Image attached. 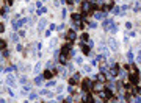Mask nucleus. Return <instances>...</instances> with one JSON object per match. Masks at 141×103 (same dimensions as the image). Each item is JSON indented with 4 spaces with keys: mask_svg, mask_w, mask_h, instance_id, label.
<instances>
[{
    "mask_svg": "<svg viewBox=\"0 0 141 103\" xmlns=\"http://www.w3.org/2000/svg\"><path fill=\"white\" fill-rule=\"evenodd\" d=\"M83 70H85V72H89V70H91V67H89V66H83Z\"/></svg>",
    "mask_w": 141,
    "mask_h": 103,
    "instance_id": "obj_34",
    "label": "nucleus"
},
{
    "mask_svg": "<svg viewBox=\"0 0 141 103\" xmlns=\"http://www.w3.org/2000/svg\"><path fill=\"white\" fill-rule=\"evenodd\" d=\"M93 84H94V83H93L89 78H83V81H82L83 91H93Z\"/></svg>",
    "mask_w": 141,
    "mask_h": 103,
    "instance_id": "obj_2",
    "label": "nucleus"
},
{
    "mask_svg": "<svg viewBox=\"0 0 141 103\" xmlns=\"http://www.w3.org/2000/svg\"><path fill=\"white\" fill-rule=\"evenodd\" d=\"M91 9H93V3L89 2V0H83L82 2V11L86 13V14H93Z\"/></svg>",
    "mask_w": 141,
    "mask_h": 103,
    "instance_id": "obj_1",
    "label": "nucleus"
},
{
    "mask_svg": "<svg viewBox=\"0 0 141 103\" xmlns=\"http://www.w3.org/2000/svg\"><path fill=\"white\" fill-rule=\"evenodd\" d=\"M6 13H8V6H3V8L0 9V14H2V16H6Z\"/></svg>",
    "mask_w": 141,
    "mask_h": 103,
    "instance_id": "obj_25",
    "label": "nucleus"
},
{
    "mask_svg": "<svg viewBox=\"0 0 141 103\" xmlns=\"http://www.w3.org/2000/svg\"><path fill=\"white\" fill-rule=\"evenodd\" d=\"M83 100H86V103H94V97H93V94H86V95H83Z\"/></svg>",
    "mask_w": 141,
    "mask_h": 103,
    "instance_id": "obj_18",
    "label": "nucleus"
},
{
    "mask_svg": "<svg viewBox=\"0 0 141 103\" xmlns=\"http://www.w3.org/2000/svg\"><path fill=\"white\" fill-rule=\"evenodd\" d=\"M70 48H72V44L70 42H68V44H64L61 47V53H64V55H68V53L70 52Z\"/></svg>",
    "mask_w": 141,
    "mask_h": 103,
    "instance_id": "obj_9",
    "label": "nucleus"
},
{
    "mask_svg": "<svg viewBox=\"0 0 141 103\" xmlns=\"http://www.w3.org/2000/svg\"><path fill=\"white\" fill-rule=\"evenodd\" d=\"M6 84H9V86H14L16 84V83H14V75H13V74L6 75Z\"/></svg>",
    "mask_w": 141,
    "mask_h": 103,
    "instance_id": "obj_11",
    "label": "nucleus"
},
{
    "mask_svg": "<svg viewBox=\"0 0 141 103\" xmlns=\"http://www.w3.org/2000/svg\"><path fill=\"white\" fill-rule=\"evenodd\" d=\"M119 9H121V8H118V6H116V8L113 9V13H115V14H119Z\"/></svg>",
    "mask_w": 141,
    "mask_h": 103,
    "instance_id": "obj_40",
    "label": "nucleus"
},
{
    "mask_svg": "<svg viewBox=\"0 0 141 103\" xmlns=\"http://www.w3.org/2000/svg\"><path fill=\"white\" fill-rule=\"evenodd\" d=\"M0 103H6L5 100H3V98H0Z\"/></svg>",
    "mask_w": 141,
    "mask_h": 103,
    "instance_id": "obj_45",
    "label": "nucleus"
},
{
    "mask_svg": "<svg viewBox=\"0 0 141 103\" xmlns=\"http://www.w3.org/2000/svg\"><path fill=\"white\" fill-rule=\"evenodd\" d=\"M66 14H68V13H66V9H63V11H61V19H64Z\"/></svg>",
    "mask_w": 141,
    "mask_h": 103,
    "instance_id": "obj_38",
    "label": "nucleus"
},
{
    "mask_svg": "<svg viewBox=\"0 0 141 103\" xmlns=\"http://www.w3.org/2000/svg\"><path fill=\"white\" fill-rule=\"evenodd\" d=\"M21 83H27V77H25V75H22V77H21Z\"/></svg>",
    "mask_w": 141,
    "mask_h": 103,
    "instance_id": "obj_37",
    "label": "nucleus"
},
{
    "mask_svg": "<svg viewBox=\"0 0 141 103\" xmlns=\"http://www.w3.org/2000/svg\"><path fill=\"white\" fill-rule=\"evenodd\" d=\"M11 41H13V42H17V41H19V36H17V34H11Z\"/></svg>",
    "mask_w": 141,
    "mask_h": 103,
    "instance_id": "obj_27",
    "label": "nucleus"
},
{
    "mask_svg": "<svg viewBox=\"0 0 141 103\" xmlns=\"http://www.w3.org/2000/svg\"><path fill=\"white\" fill-rule=\"evenodd\" d=\"M36 6H38V8H42V0H39V2H36Z\"/></svg>",
    "mask_w": 141,
    "mask_h": 103,
    "instance_id": "obj_35",
    "label": "nucleus"
},
{
    "mask_svg": "<svg viewBox=\"0 0 141 103\" xmlns=\"http://www.w3.org/2000/svg\"><path fill=\"white\" fill-rule=\"evenodd\" d=\"M99 97L103 98V100H108V98H113V94L110 89H107V91H100L99 92Z\"/></svg>",
    "mask_w": 141,
    "mask_h": 103,
    "instance_id": "obj_3",
    "label": "nucleus"
},
{
    "mask_svg": "<svg viewBox=\"0 0 141 103\" xmlns=\"http://www.w3.org/2000/svg\"><path fill=\"white\" fill-rule=\"evenodd\" d=\"M75 62H78V64H82V62H83V58H82V56H77V58H75Z\"/></svg>",
    "mask_w": 141,
    "mask_h": 103,
    "instance_id": "obj_31",
    "label": "nucleus"
},
{
    "mask_svg": "<svg viewBox=\"0 0 141 103\" xmlns=\"http://www.w3.org/2000/svg\"><path fill=\"white\" fill-rule=\"evenodd\" d=\"M100 52L103 53V56H108L110 55V48H107V47H100Z\"/></svg>",
    "mask_w": 141,
    "mask_h": 103,
    "instance_id": "obj_21",
    "label": "nucleus"
},
{
    "mask_svg": "<svg viewBox=\"0 0 141 103\" xmlns=\"http://www.w3.org/2000/svg\"><path fill=\"white\" fill-rule=\"evenodd\" d=\"M89 50H91V47L82 42V53H83V55H89Z\"/></svg>",
    "mask_w": 141,
    "mask_h": 103,
    "instance_id": "obj_15",
    "label": "nucleus"
},
{
    "mask_svg": "<svg viewBox=\"0 0 141 103\" xmlns=\"http://www.w3.org/2000/svg\"><path fill=\"white\" fill-rule=\"evenodd\" d=\"M5 47H6V41L5 39H0V50H5Z\"/></svg>",
    "mask_w": 141,
    "mask_h": 103,
    "instance_id": "obj_23",
    "label": "nucleus"
},
{
    "mask_svg": "<svg viewBox=\"0 0 141 103\" xmlns=\"http://www.w3.org/2000/svg\"><path fill=\"white\" fill-rule=\"evenodd\" d=\"M46 27H47V21H46V19H41V21H39V24H38V30H39V31H42Z\"/></svg>",
    "mask_w": 141,
    "mask_h": 103,
    "instance_id": "obj_13",
    "label": "nucleus"
},
{
    "mask_svg": "<svg viewBox=\"0 0 141 103\" xmlns=\"http://www.w3.org/2000/svg\"><path fill=\"white\" fill-rule=\"evenodd\" d=\"M129 78H130V83H132V84H138V83H140V77H138V74H130V75H129Z\"/></svg>",
    "mask_w": 141,
    "mask_h": 103,
    "instance_id": "obj_8",
    "label": "nucleus"
},
{
    "mask_svg": "<svg viewBox=\"0 0 141 103\" xmlns=\"http://www.w3.org/2000/svg\"><path fill=\"white\" fill-rule=\"evenodd\" d=\"M75 38H77V34H75V31H74V30H69L68 33H66V39H68V41H75Z\"/></svg>",
    "mask_w": 141,
    "mask_h": 103,
    "instance_id": "obj_7",
    "label": "nucleus"
},
{
    "mask_svg": "<svg viewBox=\"0 0 141 103\" xmlns=\"http://www.w3.org/2000/svg\"><path fill=\"white\" fill-rule=\"evenodd\" d=\"M52 77H53V72L47 70V69H46L44 72H42V78H44V80H50V78H52Z\"/></svg>",
    "mask_w": 141,
    "mask_h": 103,
    "instance_id": "obj_14",
    "label": "nucleus"
},
{
    "mask_svg": "<svg viewBox=\"0 0 141 103\" xmlns=\"http://www.w3.org/2000/svg\"><path fill=\"white\" fill-rule=\"evenodd\" d=\"M36 98H38V95H36V94H30V100H36Z\"/></svg>",
    "mask_w": 141,
    "mask_h": 103,
    "instance_id": "obj_32",
    "label": "nucleus"
},
{
    "mask_svg": "<svg viewBox=\"0 0 141 103\" xmlns=\"http://www.w3.org/2000/svg\"><path fill=\"white\" fill-rule=\"evenodd\" d=\"M80 39H82V42H86L89 39V36H88V33H82V36H80Z\"/></svg>",
    "mask_w": 141,
    "mask_h": 103,
    "instance_id": "obj_22",
    "label": "nucleus"
},
{
    "mask_svg": "<svg viewBox=\"0 0 141 103\" xmlns=\"http://www.w3.org/2000/svg\"><path fill=\"white\" fill-rule=\"evenodd\" d=\"M94 19H96V21H102V19H105V13L103 11H97V13H94Z\"/></svg>",
    "mask_w": 141,
    "mask_h": 103,
    "instance_id": "obj_10",
    "label": "nucleus"
},
{
    "mask_svg": "<svg viewBox=\"0 0 141 103\" xmlns=\"http://www.w3.org/2000/svg\"><path fill=\"white\" fill-rule=\"evenodd\" d=\"M42 2H44V0H42Z\"/></svg>",
    "mask_w": 141,
    "mask_h": 103,
    "instance_id": "obj_48",
    "label": "nucleus"
},
{
    "mask_svg": "<svg viewBox=\"0 0 141 103\" xmlns=\"http://www.w3.org/2000/svg\"><path fill=\"white\" fill-rule=\"evenodd\" d=\"M42 81H44V78H42V75H38V77L35 78V84H42Z\"/></svg>",
    "mask_w": 141,
    "mask_h": 103,
    "instance_id": "obj_20",
    "label": "nucleus"
},
{
    "mask_svg": "<svg viewBox=\"0 0 141 103\" xmlns=\"http://www.w3.org/2000/svg\"><path fill=\"white\" fill-rule=\"evenodd\" d=\"M136 92H138V94L141 95V88H136Z\"/></svg>",
    "mask_w": 141,
    "mask_h": 103,
    "instance_id": "obj_44",
    "label": "nucleus"
},
{
    "mask_svg": "<svg viewBox=\"0 0 141 103\" xmlns=\"http://www.w3.org/2000/svg\"><path fill=\"white\" fill-rule=\"evenodd\" d=\"M3 31H5V25L0 24V33H3Z\"/></svg>",
    "mask_w": 141,
    "mask_h": 103,
    "instance_id": "obj_39",
    "label": "nucleus"
},
{
    "mask_svg": "<svg viewBox=\"0 0 141 103\" xmlns=\"http://www.w3.org/2000/svg\"><path fill=\"white\" fill-rule=\"evenodd\" d=\"M127 59H129V62H130V64L133 62V53H132V52H129V53H127Z\"/></svg>",
    "mask_w": 141,
    "mask_h": 103,
    "instance_id": "obj_24",
    "label": "nucleus"
},
{
    "mask_svg": "<svg viewBox=\"0 0 141 103\" xmlns=\"http://www.w3.org/2000/svg\"><path fill=\"white\" fill-rule=\"evenodd\" d=\"M119 103H124V102H119Z\"/></svg>",
    "mask_w": 141,
    "mask_h": 103,
    "instance_id": "obj_46",
    "label": "nucleus"
},
{
    "mask_svg": "<svg viewBox=\"0 0 141 103\" xmlns=\"http://www.w3.org/2000/svg\"><path fill=\"white\" fill-rule=\"evenodd\" d=\"M78 81H80V74H74L72 78L69 80V84H70V86H75Z\"/></svg>",
    "mask_w": 141,
    "mask_h": 103,
    "instance_id": "obj_5",
    "label": "nucleus"
},
{
    "mask_svg": "<svg viewBox=\"0 0 141 103\" xmlns=\"http://www.w3.org/2000/svg\"><path fill=\"white\" fill-rule=\"evenodd\" d=\"M74 2H75V0H66V3H68V5H74Z\"/></svg>",
    "mask_w": 141,
    "mask_h": 103,
    "instance_id": "obj_43",
    "label": "nucleus"
},
{
    "mask_svg": "<svg viewBox=\"0 0 141 103\" xmlns=\"http://www.w3.org/2000/svg\"><path fill=\"white\" fill-rule=\"evenodd\" d=\"M44 13H47V8H46V6H42V8L38 9V14H44Z\"/></svg>",
    "mask_w": 141,
    "mask_h": 103,
    "instance_id": "obj_26",
    "label": "nucleus"
},
{
    "mask_svg": "<svg viewBox=\"0 0 141 103\" xmlns=\"http://www.w3.org/2000/svg\"><path fill=\"white\" fill-rule=\"evenodd\" d=\"M133 100H135V103H141V95H136V97H133Z\"/></svg>",
    "mask_w": 141,
    "mask_h": 103,
    "instance_id": "obj_29",
    "label": "nucleus"
},
{
    "mask_svg": "<svg viewBox=\"0 0 141 103\" xmlns=\"http://www.w3.org/2000/svg\"><path fill=\"white\" fill-rule=\"evenodd\" d=\"M125 28L130 30V28H132V24H130V22H127V24H125Z\"/></svg>",
    "mask_w": 141,
    "mask_h": 103,
    "instance_id": "obj_41",
    "label": "nucleus"
},
{
    "mask_svg": "<svg viewBox=\"0 0 141 103\" xmlns=\"http://www.w3.org/2000/svg\"><path fill=\"white\" fill-rule=\"evenodd\" d=\"M58 59H60V64H68V55H64V53H60Z\"/></svg>",
    "mask_w": 141,
    "mask_h": 103,
    "instance_id": "obj_12",
    "label": "nucleus"
},
{
    "mask_svg": "<svg viewBox=\"0 0 141 103\" xmlns=\"http://www.w3.org/2000/svg\"><path fill=\"white\" fill-rule=\"evenodd\" d=\"M68 69H69V72H74V66H72V64H69Z\"/></svg>",
    "mask_w": 141,
    "mask_h": 103,
    "instance_id": "obj_42",
    "label": "nucleus"
},
{
    "mask_svg": "<svg viewBox=\"0 0 141 103\" xmlns=\"http://www.w3.org/2000/svg\"><path fill=\"white\" fill-rule=\"evenodd\" d=\"M88 27H89V28H97V22H89Z\"/></svg>",
    "mask_w": 141,
    "mask_h": 103,
    "instance_id": "obj_28",
    "label": "nucleus"
},
{
    "mask_svg": "<svg viewBox=\"0 0 141 103\" xmlns=\"http://www.w3.org/2000/svg\"><path fill=\"white\" fill-rule=\"evenodd\" d=\"M70 19H72L74 22H80L82 21V16H80L78 13H74V14H70Z\"/></svg>",
    "mask_w": 141,
    "mask_h": 103,
    "instance_id": "obj_17",
    "label": "nucleus"
},
{
    "mask_svg": "<svg viewBox=\"0 0 141 103\" xmlns=\"http://www.w3.org/2000/svg\"><path fill=\"white\" fill-rule=\"evenodd\" d=\"M103 88H105V86H103V83H100V81H97V83H94V84H93V91L94 92L103 91Z\"/></svg>",
    "mask_w": 141,
    "mask_h": 103,
    "instance_id": "obj_4",
    "label": "nucleus"
},
{
    "mask_svg": "<svg viewBox=\"0 0 141 103\" xmlns=\"http://www.w3.org/2000/svg\"><path fill=\"white\" fill-rule=\"evenodd\" d=\"M22 92H24V94H27V92H30V86H24Z\"/></svg>",
    "mask_w": 141,
    "mask_h": 103,
    "instance_id": "obj_30",
    "label": "nucleus"
},
{
    "mask_svg": "<svg viewBox=\"0 0 141 103\" xmlns=\"http://www.w3.org/2000/svg\"><path fill=\"white\" fill-rule=\"evenodd\" d=\"M39 69H41V62H38V64H36V66H35V72H38V70H39Z\"/></svg>",
    "mask_w": 141,
    "mask_h": 103,
    "instance_id": "obj_33",
    "label": "nucleus"
},
{
    "mask_svg": "<svg viewBox=\"0 0 141 103\" xmlns=\"http://www.w3.org/2000/svg\"><path fill=\"white\" fill-rule=\"evenodd\" d=\"M27 2H28V0H27Z\"/></svg>",
    "mask_w": 141,
    "mask_h": 103,
    "instance_id": "obj_47",
    "label": "nucleus"
},
{
    "mask_svg": "<svg viewBox=\"0 0 141 103\" xmlns=\"http://www.w3.org/2000/svg\"><path fill=\"white\" fill-rule=\"evenodd\" d=\"M108 44L111 45V50L113 52H118V48H119V47H118V42H116L115 38H108Z\"/></svg>",
    "mask_w": 141,
    "mask_h": 103,
    "instance_id": "obj_6",
    "label": "nucleus"
},
{
    "mask_svg": "<svg viewBox=\"0 0 141 103\" xmlns=\"http://www.w3.org/2000/svg\"><path fill=\"white\" fill-rule=\"evenodd\" d=\"M96 80H97V81H100V83H105L107 81V77L103 74H97L96 75Z\"/></svg>",
    "mask_w": 141,
    "mask_h": 103,
    "instance_id": "obj_19",
    "label": "nucleus"
},
{
    "mask_svg": "<svg viewBox=\"0 0 141 103\" xmlns=\"http://www.w3.org/2000/svg\"><path fill=\"white\" fill-rule=\"evenodd\" d=\"M63 91V84H60V86H56V92H61Z\"/></svg>",
    "mask_w": 141,
    "mask_h": 103,
    "instance_id": "obj_36",
    "label": "nucleus"
},
{
    "mask_svg": "<svg viewBox=\"0 0 141 103\" xmlns=\"http://www.w3.org/2000/svg\"><path fill=\"white\" fill-rule=\"evenodd\" d=\"M113 5H115L113 2H110V3H107V5H103V6H102V11H103V13H108L110 9L113 8Z\"/></svg>",
    "mask_w": 141,
    "mask_h": 103,
    "instance_id": "obj_16",
    "label": "nucleus"
}]
</instances>
